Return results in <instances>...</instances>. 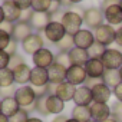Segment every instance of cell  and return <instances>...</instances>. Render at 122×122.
<instances>
[{"label": "cell", "instance_id": "58", "mask_svg": "<svg viewBox=\"0 0 122 122\" xmlns=\"http://www.w3.org/2000/svg\"><path fill=\"white\" fill-rule=\"evenodd\" d=\"M89 122H95V121H89Z\"/></svg>", "mask_w": 122, "mask_h": 122}, {"label": "cell", "instance_id": "27", "mask_svg": "<svg viewBox=\"0 0 122 122\" xmlns=\"http://www.w3.org/2000/svg\"><path fill=\"white\" fill-rule=\"evenodd\" d=\"M19 109H20V106H19V103L16 102L15 98H5V99H2V113L6 115L7 118H12Z\"/></svg>", "mask_w": 122, "mask_h": 122}, {"label": "cell", "instance_id": "49", "mask_svg": "<svg viewBox=\"0 0 122 122\" xmlns=\"http://www.w3.org/2000/svg\"><path fill=\"white\" fill-rule=\"evenodd\" d=\"M27 122H45V121H43L40 116H30Z\"/></svg>", "mask_w": 122, "mask_h": 122}, {"label": "cell", "instance_id": "26", "mask_svg": "<svg viewBox=\"0 0 122 122\" xmlns=\"http://www.w3.org/2000/svg\"><path fill=\"white\" fill-rule=\"evenodd\" d=\"M71 118H73L79 122H89V121H92L91 108L89 106H73L71 111Z\"/></svg>", "mask_w": 122, "mask_h": 122}, {"label": "cell", "instance_id": "42", "mask_svg": "<svg viewBox=\"0 0 122 122\" xmlns=\"http://www.w3.org/2000/svg\"><path fill=\"white\" fill-rule=\"evenodd\" d=\"M119 3V0H101V6L99 9L103 12L105 9H108L109 6H113V5H118Z\"/></svg>", "mask_w": 122, "mask_h": 122}, {"label": "cell", "instance_id": "43", "mask_svg": "<svg viewBox=\"0 0 122 122\" xmlns=\"http://www.w3.org/2000/svg\"><path fill=\"white\" fill-rule=\"evenodd\" d=\"M19 45L20 43H17L16 40H13L12 39V42H10V45H9V47L6 49V52L12 56V55H15V53H17V47H19Z\"/></svg>", "mask_w": 122, "mask_h": 122}, {"label": "cell", "instance_id": "18", "mask_svg": "<svg viewBox=\"0 0 122 122\" xmlns=\"http://www.w3.org/2000/svg\"><path fill=\"white\" fill-rule=\"evenodd\" d=\"M112 96H113L112 89L108 88L102 82H99L98 85H95L92 88V98H93V102L95 103H108Z\"/></svg>", "mask_w": 122, "mask_h": 122}, {"label": "cell", "instance_id": "50", "mask_svg": "<svg viewBox=\"0 0 122 122\" xmlns=\"http://www.w3.org/2000/svg\"><path fill=\"white\" fill-rule=\"evenodd\" d=\"M5 20L6 19H5V13H3V7H2V5H0V25H2Z\"/></svg>", "mask_w": 122, "mask_h": 122}, {"label": "cell", "instance_id": "5", "mask_svg": "<svg viewBox=\"0 0 122 122\" xmlns=\"http://www.w3.org/2000/svg\"><path fill=\"white\" fill-rule=\"evenodd\" d=\"M93 35H95V42L103 45V46H111L112 43H115V37H116V27L108 25V23H103L101 25L98 29L93 30Z\"/></svg>", "mask_w": 122, "mask_h": 122}, {"label": "cell", "instance_id": "44", "mask_svg": "<svg viewBox=\"0 0 122 122\" xmlns=\"http://www.w3.org/2000/svg\"><path fill=\"white\" fill-rule=\"evenodd\" d=\"M13 26H15V23H10V22H3L2 25H0V29L2 30H5V32H7L9 35H12V32H13Z\"/></svg>", "mask_w": 122, "mask_h": 122}, {"label": "cell", "instance_id": "29", "mask_svg": "<svg viewBox=\"0 0 122 122\" xmlns=\"http://www.w3.org/2000/svg\"><path fill=\"white\" fill-rule=\"evenodd\" d=\"M56 47H57V52H69V50H72L73 47H75V42H73V36L72 35H68L66 33V36L60 40L59 43H56L55 45Z\"/></svg>", "mask_w": 122, "mask_h": 122}, {"label": "cell", "instance_id": "23", "mask_svg": "<svg viewBox=\"0 0 122 122\" xmlns=\"http://www.w3.org/2000/svg\"><path fill=\"white\" fill-rule=\"evenodd\" d=\"M65 106L66 103L62 101V99H59L56 95L50 93L46 96V108H47V112L49 115H62L63 111H65Z\"/></svg>", "mask_w": 122, "mask_h": 122}, {"label": "cell", "instance_id": "51", "mask_svg": "<svg viewBox=\"0 0 122 122\" xmlns=\"http://www.w3.org/2000/svg\"><path fill=\"white\" fill-rule=\"evenodd\" d=\"M0 122H10V118H7L6 115H3L0 112Z\"/></svg>", "mask_w": 122, "mask_h": 122}, {"label": "cell", "instance_id": "48", "mask_svg": "<svg viewBox=\"0 0 122 122\" xmlns=\"http://www.w3.org/2000/svg\"><path fill=\"white\" fill-rule=\"evenodd\" d=\"M66 119H68V116L66 115H56L53 119H52V122H66Z\"/></svg>", "mask_w": 122, "mask_h": 122}, {"label": "cell", "instance_id": "8", "mask_svg": "<svg viewBox=\"0 0 122 122\" xmlns=\"http://www.w3.org/2000/svg\"><path fill=\"white\" fill-rule=\"evenodd\" d=\"M32 62L36 68L47 69L49 66H52L55 63V53L47 47H42L39 52H36L32 56Z\"/></svg>", "mask_w": 122, "mask_h": 122}, {"label": "cell", "instance_id": "7", "mask_svg": "<svg viewBox=\"0 0 122 122\" xmlns=\"http://www.w3.org/2000/svg\"><path fill=\"white\" fill-rule=\"evenodd\" d=\"M20 46H22V49H23V52L26 55L33 56L36 52H39L42 47H45V37H43L42 33L33 32L26 40H23L20 43Z\"/></svg>", "mask_w": 122, "mask_h": 122}, {"label": "cell", "instance_id": "6", "mask_svg": "<svg viewBox=\"0 0 122 122\" xmlns=\"http://www.w3.org/2000/svg\"><path fill=\"white\" fill-rule=\"evenodd\" d=\"M105 69H121L122 66V50L116 47H106L101 57Z\"/></svg>", "mask_w": 122, "mask_h": 122}, {"label": "cell", "instance_id": "15", "mask_svg": "<svg viewBox=\"0 0 122 122\" xmlns=\"http://www.w3.org/2000/svg\"><path fill=\"white\" fill-rule=\"evenodd\" d=\"M66 72L68 69L62 65H59V63H53L52 66L47 68V73H49V83L50 85H60V83H63L66 82Z\"/></svg>", "mask_w": 122, "mask_h": 122}, {"label": "cell", "instance_id": "21", "mask_svg": "<svg viewBox=\"0 0 122 122\" xmlns=\"http://www.w3.org/2000/svg\"><path fill=\"white\" fill-rule=\"evenodd\" d=\"M91 115L92 121L95 122H102L108 118H111V105L108 103H92L91 106Z\"/></svg>", "mask_w": 122, "mask_h": 122}, {"label": "cell", "instance_id": "38", "mask_svg": "<svg viewBox=\"0 0 122 122\" xmlns=\"http://www.w3.org/2000/svg\"><path fill=\"white\" fill-rule=\"evenodd\" d=\"M16 89H17V85L9 86V88H0V98H2V99H5V98H13Z\"/></svg>", "mask_w": 122, "mask_h": 122}, {"label": "cell", "instance_id": "33", "mask_svg": "<svg viewBox=\"0 0 122 122\" xmlns=\"http://www.w3.org/2000/svg\"><path fill=\"white\" fill-rule=\"evenodd\" d=\"M55 62L65 66L66 69H69L72 66V62H71V57H69V52H57L55 53Z\"/></svg>", "mask_w": 122, "mask_h": 122}, {"label": "cell", "instance_id": "12", "mask_svg": "<svg viewBox=\"0 0 122 122\" xmlns=\"http://www.w3.org/2000/svg\"><path fill=\"white\" fill-rule=\"evenodd\" d=\"M29 85L32 88H35V89L36 88H46L49 85V73H47V69L33 66L32 68V73H30Z\"/></svg>", "mask_w": 122, "mask_h": 122}, {"label": "cell", "instance_id": "25", "mask_svg": "<svg viewBox=\"0 0 122 122\" xmlns=\"http://www.w3.org/2000/svg\"><path fill=\"white\" fill-rule=\"evenodd\" d=\"M101 81H102V83H105V85H106L108 88H111V89L116 88V86L122 82L119 69H106Z\"/></svg>", "mask_w": 122, "mask_h": 122}, {"label": "cell", "instance_id": "36", "mask_svg": "<svg viewBox=\"0 0 122 122\" xmlns=\"http://www.w3.org/2000/svg\"><path fill=\"white\" fill-rule=\"evenodd\" d=\"M23 63H26L25 62V57L17 52V53H15V55H12L10 56V63H9V69H15V68H17V66H20V65H23Z\"/></svg>", "mask_w": 122, "mask_h": 122}, {"label": "cell", "instance_id": "34", "mask_svg": "<svg viewBox=\"0 0 122 122\" xmlns=\"http://www.w3.org/2000/svg\"><path fill=\"white\" fill-rule=\"evenodd\" d=\"M29 118H30L29 111L25 109V108H20V109L10 118V122H27Z\"/></svg>", "mask_w": 122, "mask_h": 122}, {"label": "cell", "instance_id": "28", "mask_svg": "<svg viewBox=\"0 0 122 122\" xmlns=\"http://www.w3.org/2000/svg\"><path fill=\"white\" fill-rule=\"evenodd\" d=\"M13 85H16L13 71L9 69V68L2 69L0 71V88H9V86H13Z\"/></svg>", "mask_w": 122, "mask_h": 122}, {"label": "cell", "instance_id": "4", "mask_svg": "<svg viewBox=\"0 0 122 122\" xmlns=\"http://www.w3.org/2000/svg\"><path fill=\"white\" fill-rule=\"evenodd\" d=\"M42 35H43L45 40H47V42L52 43V45H56V43H59L60 40L66 36V30H65L63 25L60 23V22L52 20V22L46 26V29L43 30Z\"/></svg>", "mask_w": 122, "mask_h": 122}, {"label": "cell", "instance_id": "57", "mask_svg": "<svg viewBox=\"0 0 122 122\" xmlns=\"http://www.w3.org/2000/svg\"><path fill=\"white\" fill-rule=\"evenodd\" d=\"M119 6H121V7H122V0H121V2H119Z\"/></svg>", "mask_w": 122, "mask_h": 122}, {"label": "cell", "instance_id": "56", "mask_svg": "<svg viewBox=\"0 0 122 122\" xmlns=\"http://www.w3.org/2000/svg\"><path fill=\"white\" fill-rule=\"evenodd\" d=\"M0 112H2V98H0Z\"/></svg>", "mask_w": 122, "mask_h": 122}, {"label": "cell", "instance_id": "52", "mask_svg": "<svg viewBox=\"0 0 122 122\" xmlns=\"http://www.w3.org/2000/svg\"><path fill=\"white\" fill-rule=\"evenodd\" d=\"M102 122H118V121H116V119H113V118L111 116V118H108V119H105V121H102Z\"/></svg>", "mask_w": 122, "mask_h": 122}, {"label": "cell", "instance_id": "17", "mask_svg": "<svg viewBox=\"0 0 122 122\" xmlns=\"http://www.w3.org/2000/svg\"><path fill=\"white\" fill-rule=\"evenodd\" d=\"M33 33V29L30 27L29 22H23V20H19L15 23L13 26V32H12V39L16 40L17 43H22L23 40H26L30 35Z\"/></svg>", "mask_w": 122, "mask_h": 122}, {"label": "cell", "instance_id": "9", "mask_svg": "<svg viewBox=\"0 0 122 122\" xmlns=\"http://www.w3.org/2000/svg\"><path fill=\"white\" fill-rule=\"evenodd\" d=\"M73 42H75V46L76 47H81V49L88 50L95 43L93 30H91L88 27H82L76 35H73Z\"/></svg>", "mask_w": 122, "mask_h": 122}, {"label": "cell", "instance_id": "14", "mask_svg": "<svg viewBox=\"0 0 122 122\" xmlns=\"http://www.w3.org/2000/svg\"><path fill=\"white\" fill-rule=\"evenodd\" d=\"M2 7H3V13H5V19L6 22L10 23H16L22 19V13L23 10H20L13 0H3L2 2Z\"/></svg>", "mask_w": 122, "mask_h": 122}, {"label": "cell", "instance_id": "22", "mask_svg": "<svg viewBox=\"0 0 122 122\" xmlns=\"http://www.w3.org/2000/svg\"><path fill=\"white\" fill-rule=\"evenodd\" d=\"M30 73H32V68L27 63H23L17 68L13 69V75H15V83L17 86H25L29 85L30 81Z\"/></svg>", "mask_w": 122, "mask_h": 122}, {"label": "cell", "instance_id": "19", "mask_svg": "<svg viewBox=\"0 0 122 122\" xmlns=\"http://www.w3.org/2000/svg\"><path fill=\"white\" fill-rule=\"evenodd\" d=\"M83 68L86 71L88 78H93V79H102V76L106 71L101 59H89Z\"/></svg>", "mask_w": 122, "mask_h": 122}, {"label": "cell", "instance_id": "47", "mask_svg": "<svg viewBox=\"0 0 122 122\" xmlns=\"http://www.w3.org/2000/svg\"><path fill=\"white\" fill-rule=\"evenodd\" d=\"M83 0H66V5H65V9H68L69 6H79Z\"/></svg>", "mask_w": 122, "mask_h": 122}, {"label": "cell", "instance_id": "59", "mask_svg": "<svg viewBox=\"0 0 122 122\" xmlns=\"http://www.w3.org/2000/svg\"><path fill=\"white\" fill-rule=\"evenodd\" d=\"M119 2H121V0H119Z\"/></svg>", "mask_w": 122, "mask_h": 122}, {"label": "cell", "instance_id": "16", "mask_svg": "<svg viewBox=\"0 0 122 122\" xmlns=\"http://www.w3.org/2000/svg\"><path fill=\"white\" fill-rule=\"evenodd\" d=\"M103 17H105V22L108 25L113 26V27L122 26V7L119 6V3L105 9L103 10Z\"/></svg>", "mask_w": 122, "mask_h": 122}, {"label": "cell", "instance_id": "13", "mask_svg": "<svg viewBox=\"0 0 122 122\" xmlns=\"http://www.w3.org/2000/svg\"><path fill=\"white\" fill-rule=\"evenodd\" d=\"M72 102L75 103V106H91V105L93 103L92 89H91V88H88L86 85L78 86Z\"/></svg>", "mask_w": 122, "mask_h": 122}, {"label": "cell", "instance_id": "24", "mask_svg": "<svg viewBox=\"0 0 122 122\" xmlns=\"http://www.w3.org/2000/svg\"><path fill=\"white\" fill-rule=\"evenodd\" d=\"M69 57H71L72 65H76V66H85L86 62L89 60L88 50L81 49V47H76V46L72 50H69Z\"/></svg>", "mask_w": 122, "mask_h": 122}, {"label": "cell", "instance_id": "30", "mask_svg": "<svg viewBox=\"0 0 122 122\" xmlns=\"http://www.w3.org/2000/svg\"><path fill=\"white\" fill-rule=\"evenodd\" d=\"M105 50H106V46H103V45H101V43L95 42V43L88 49L89 59H101V57H102V55L105 53Z\"/></svg>", "mask_w": 122, "mask_h": 122}, {"label": "cell", "instance_id": "35", "mask_svg": "<svg viewBox=\"0 0 122 122\" xmlns=\"http://www.w3.org/2000/svg\"><path fill=\"white\" fill-rule=\"evenodd\" d=\"M111 116L113 119H116L118 122H122V103L121 102H115L111 105Z\"/></svg>", "mask_w": 122, "mask_h": 122}, {"label": "cell", "instance_id": "10", "mask_svg": "<svg viewBox=\"0 0 122 122\" xmlns=\"http://www.w3.org/2000/svg\"><path fill=\"white\" fill-rule=\"evenodd\" d=\"M88 79V75H86V71L83 66H76V65H72L68 72H66V82L72 83L73 86H82L85 85Z\"/></svg>", "mask_w": 122, "mask_h": 122}, {"label": "cell", "instance_id": "46", "mask_svg": "<svg viewBox=\"0 0 122 122\" xmlns=\"http://www.w3.org/2000/svg\"><path fill=\"white\" fill-rule=\"evenodd\" d=\"M99 82H102V81H101V79H93V78H88V79H86V82H85V85H86L88 88H91V89H92V88H93L95 85H98Z\"/></svg>", "mask_w": 122, "mask_h": 122}, {"label": "cell", "instance_id": "31", "mask_svg": "<svg viewBox=\"0 0 122 122\" xmlns=\"http://www.w3.org/2000/svg\"><path fill=\"white\" fill-rule=\"evenodd\" d=\"M46 96L47 95L37 96V99H36V102L33 105V111L37 112L42 116H49V112H47V108H46Z\"/></svg>", "mask_w": 122, "mask_h": 122}, {"label": "cell", "instance_id": "54", "mask_svg": "<svg viewBox=\"0 0 122 122\" xmlns=\"http://www.w3.org/2000/svg\"><path fill=\"white\" fill-rule=\"evenodd\" d=\"M66 122H79V121H76V119H73V118H68Z\"/></svg>", "mask_w": 122, "mask_h": 122}, {"label": "cell", "instance_id": "37", "mask_svg": "<svg viewBox=\"0 0 122 122\" xmlns=\"http://www.w3.org/2000/svg\"><path fill=\"white\" fill-rule=\"evenodd\" d=\"M12 42V35L0 29V50H6Z\"/></svg>", "mask_w": 122, "mask_h": 122}, {"label": "cell", "instance_id": "20", "mask_svg": "<svg viewBox=\"0 0 122 122\" xmlns=\"http://www.w3.org/2000/svg\"><path fill=\"white\" fill-rule=\"evenodd\" d=\"M75 92H76V86H73V85L69 83V82H63V83H60V85H56V86H55L53 95H56L59 99H62V101L66 103V102L73 101Z\"/></svg>", "mask_w": 122, "mask_h": 122}, {"label": "cell", "instance_id": "41", "mask_svg": "<svg viewBox=\"0 0 122 122\" xmlns=\"http://www.w3.org/2000/svg\"><path fill=\"white\" fill-rule=\"evenodd\" d=\"M112 93H113L115 99H116L118 102H121V103H122V82H121L116 88H113V89H112Z\"/></svg>", "mask_w": 122, "mask_h": 122}, {"label": "cell", "instance_id": "45", "mask_svg": "<svg viewBox=\"0 0 122 122\" xmlns=\"http://www.w3.org/2000/svg\"><path fill=\"white\" fill-rule=\"evenodd\" d=\"M115 43H116V46L122 47V26L116 27V37H115Z\"/></svg>", "mask_w": 122, "mask_h": 122}, {"label": "cell", "instance_id": "11", "mask_svg": "<svg viewBox=\"0 0 122 122\" xmlns=\"http://www.w3.org/2000/svg\"><path fill=\"white\" fill-rule=\"evenodd\" d=\"M52 22V16L49 13H40V12H32V16L29 19V25L33 29V32L43 33L46 26Z\"/></svg>", "mask_w": 122, "mask_h": 122}, {"label": "cell", "instance_id": "53", "mask_svg": "<svg viewBox=\"0 0 122 122\" xmlns=\"http://www.w3.org/2000/svg\"><path fill=\"white\" fill-rule=\"evenodd\" d=\"M52 2H57V3H62V5H63V7H65V5H66V0H52Z\"/></svg>", "mask_w": 122, "mask_h": 122}, {"label": "cell", "instance_id": "2", "mask_svg": "<svg viewBox=\"0 0 122 122\" xmlns=\"http://www.w3.org/2000/svg\"><path fill=\"white\" fill-rule=\"evenodd\" d=\"M13 98L16 99L20 108H25L30 112V109H33V105L37 99V95L30 85H25V86H17Z\"/></svg>", "mask_w": 122, "mask_h": 122}, {"label": "cell", "instance_id": "39", "mask_svg": "<svg viewBox=\"0 0 122 122\" xmlns=\"http://www.w3.org/2000/svg\"><path fill=\"white\" fill-rule=\"evenodd\" d=\"M10 63V55L6 50H0V71L9 68Z\"/></svg>", "mask_w": 122, "mask_h": 122}, {"label": "cell", "instance_id": "3", "mask_svg": "<svg viewBox=\"0 0 122 122\" xmlns=\"http://www.w3.org/2000/svg\"><path fill=\"white\" fill-rule=\"evenodd\" d=\"M82 19H83V25L91 29V30H95L98 29L101 25L105 23V17H103V12L99 9V7H86L83 10V15H82Z\"/></svg>", "mask_w": 122, "mask_h": 122}, {"label": "cell", "instance_id": "40", "mask_svg": "<svg viewBox=\"0 0 122 122\" xmlns=\"http://www.w3.org/2000/svg\"><path fill=\"white\" fill-rule=\"evenodd\" d=\"M16 3V6L20 9V10H29L32 9V0H13Z\"/></svg>", "mask_w": 122, "mask_h": 122}, {"label": "cell", "instance_id": "55", "mask_svg": "<svg viewBox=\"0 0 122 122\" xmlns=\"http://www.w3.org/2000/svg\"><path fill=\"white\" fill-rule=\"evenodd\" d=\"M119 73H121V79H122V66H121V69H119Z\"/></svg>", "mask_w": 122, "mask_h": 122}, {"label": "cell", "instance_id": "1", "mask_svg": "<svg viewBox=\"0 0 122 122\" xmlns=\"http://www.w3.org/2000/svg\"><path fill=\"white\" fill-rule=\"evenodd\" d=\"M60 23L63 25L65 30L68 35H76L82 26H83V19H82V15L78 13V12H73L71 9H65V13L60 19Z\"/></svg>", "mask_w": 122, "mask_h": 122}, {"label": "cell", "instance_id": "32", "mask_svg": "<svg viewBox=\"0 0 122 122\" xmlns=\"http://www.w3.org/2000/svg\"><path fill=\"white\" fill-rule=\"evenodd\" d=\"M50 5H52V0H32V10L47 13L50 9Z\"/></svg>", "mask_w": 122, "mask_h": 122}]
</instances>
